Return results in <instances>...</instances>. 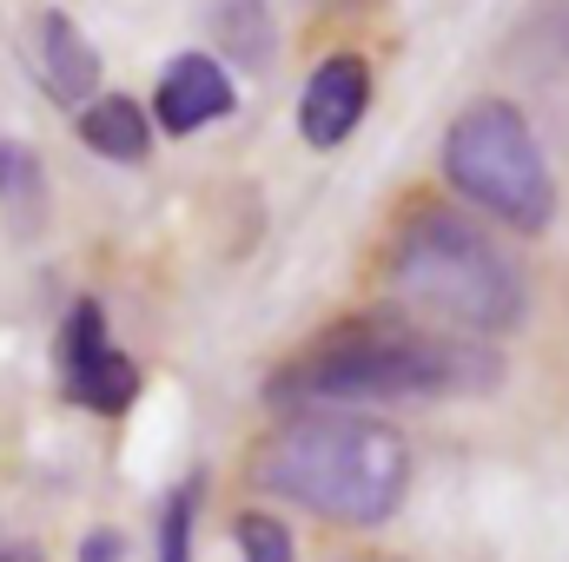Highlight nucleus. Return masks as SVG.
<instances>
[{"label": "nucleus", "instance_id": "1", "mask_svg": "<svg viewBox=\"0 0 569 562\" xmlns=\"http://www.w3.org/2000/svg\"><path fill=\"white\" fill-rule=\"evenodd\" d=\"M503 384L497 344L430 331L398 304L351 311L325 324L305 351H291L266 378L259 404L291 411H371V404H437V398H490Z\"/></svg>", "mask_w": 569, "mask_h": 562}, {"label": "nucleus", "instance_id": "2", "mask_svg": "<svg viewBox=\"0 0 569 562\" xmlns=\"http://www.w3.org/2000/svg\"><path fill=\"white\" fill-rule=\"evenodd\" d=\"M246 476L318 523L385 530L411 496V443L371 411H291L252 443Z\"/></svg>", "mask_w": 569, "mask_h": 562}, {"label": "nucleus", "instance_id": "3", "mask_svg": "<svg viewBox=\"0 0 569 562\" xmlns=\"http://www.w3.org/2000/svg\"><path fill=\"white\" fill-rule=\"evenodd\" d=\"M385 284L391 304L411 311L430 331L450 338H510L530 318V284L517 272V259L457 205L418 199L398 212L391 245H385Z\"/></svg>", "mask_w": 569, "mask_h": 562}, {"label": "nucleus", "instance_id": "4", "mask_svg": "<svg viewBox=\"0 0 569 562\" xmlns=\"http://www.w3.org/2000/svg\"><path fill=\"white\" fill-rule=\"evenodd\" d=\"M443 179L457 199H470L477 212H490L497 225L543 239L557 225V172L550 152L537 140V127L523 120V107L483 93L470 100L450 133H443Z\"/></svg>", "mask_w": 569, "mask_h": 562}, {"label": "nucleus", "instance_id": "5", "mask_svg": "<svg viewBox=\"0 0 569 562\" xmlns=\"http://www.w3.org/2000/svg\"><path fill=\"white\" fill-rule=\"evenodd\" d=\"M60 391L93 418H127L140 404V364L113 344L100 298H73L60 318Z\"/></svg>", "mask_w": 569, "mask_h": 562}, {"label": "nucleus", "instance_id": "6", "mask_svg": "<svg viewBox=\"0 0 569 562\" xmlns=\"http://www.w3.org/2000/svg\"><path fill=\"white\" fill-rule=\"evenodd\" d=\"M371 93H378V73H371L365 53H351V47L345 53H325L311 67V80L298 87V140L311 145V152H338V145L365 127Z\"/></svg>", "mask_w": 569, "mask_h": 562}, {"label": "nucleus", "instance_id": "7", "mask_svg": "<svg viewBox=\"0 0 569 562\" xmlns=\"http://www.w3.org/2000/svg\"><path fill=\"white\" fill-rule=\"evenodd\" d=\"M239 113V80L219 67V53L192 47V53H172L152 80V127L172 133V140H192L219 120Z\"/></svg>", "mask_w": 569, "mask_h": 562}, {"label": "nucleus", "instance_id": "8", "mask_svg": "<svg viewBox=\"0 0 569 562\" xmlns=\"http://www.w3.org/2000/svg\"><path fill=\"white\" fill-rule=\"evenodd\" d=\"M33 73H40V87H47L53 107L80 113L87 100H100L107 60H100V47L87 40V27L67 7H40V20H33Z\"/></svg>", "mask_w": 569, "mask_h": 562}, {"label": "nucleus", "instance_id": "9", "mask_svg": "<svg viewBox=\"0 0 569 562\" xmlns=\"http://www.w3.org/2000/svg\"><path fill=\"white\" fill-rule=\"evenodd\" d=\"M73 133H80L87 152H100L113 165H140L152 152V113L140 100H127V93H100V100H87L73 113Z\"/></svg>", "mask_w": 569, "mask_h": 562}, {"label": "nucleus", "instance_id": "10", "mask_svg": "<svg viewBox=\"0 0 569 562\" xmlns=\"http://www.w3.org/2000/svg\"><path fill=\"white\" fill-rule=\"evenodd\" d=\"M212 40H219V67L232 73H266L279 60V27L266 0H212Z\"/></svg>", "mask_w": 569, "mask_h": 562}, {"label": "nucleus", "instance_id": "11", "mask_svg": "<svg viewBox=\"0 0 569 562\" xmlns=\"http://www.w3.org/2000/svg\"><path fill=\"white\" fill-rule=\"evenodd\" d=\"M199 503H206V470H192L186 483H172V490H166V503H159V523H152V562H192Z\"/></svg>", "mask_w": 569, "mask_h": 562}, {"label": "nucleus", "instance_id": "12", "mask_svg": "<svg viewBox=\"0 0 569 562\" xmlns=\"http://www.w3.org/2000/svg\"><path fill=\"white\" fill-rule=\"evenodd\" d=\"M0 205H7V219H13L20 232L40 225V212H47V172H40L33 145L0 140Z\"/></svg>", "mask_w": 569, "mask_h": 562}, {"label": "nucleus", "instance_id": "13", "mask_svg": "<svg viewBox=\"0 0 569 562\" xmlns=\"http://www.w3.org/2000/svg\"><path fill=\"white\" fill-rule=\"evenodd\" d=\"M232 543H239V562H298V543H291V530L272 510H239Z\"/></svg>", "mask_w": 569, "mask_h": 562}, {"label": "nucleus", "instance_id": "14", "mask_svg": "<svg viewBox=\"0 0 569 562\" xmlns=\"http://www.w3.org/2000/svg\"><path fill=\"white\" fill-rule=\"evenodd\" d=\"M73 562H127V536L120 530H87Z\"/></svg>", "mask_w": 569, "mask_h": 562}, {"label": "nucleus", "instance_id": "15", "mask_svg": "<svg viewBox=\"0 0 569 562\" xmlns=\"http://www.w3.org/2000/svg\"><path fill=\"white\" fill-rule=\"evenodd\" d=\"M0 562H47L40 543H0Z\"/></svg>", "mask_w": 569, "mask_h": 562}, {"label": "nucleus", "instance_id": "16", "mask_svg": "<svg viewBox=\"0 0 569 562\" xmlns=\"http://www.w3.org/2000/svg\"><path fill=\"white\" fill-rule=\"evenodd\" d=\"M345 562H385V556H345Z\"/></svg>", "mask_w": 569, "mask_h": 562}]
</instances>
